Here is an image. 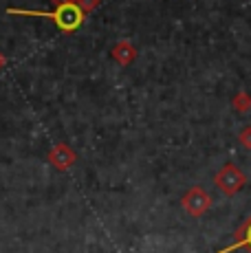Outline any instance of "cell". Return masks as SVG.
Returning <instances> with one entry per match:
<instances>
[{
  "instance_id": "5b68a950",
  "label": "cell",
  "mask_w": 251,
  "mask_h": 253,
  "mask_svg": "<svg viewBox=\"0 0 251 253\" xmlns=\"http://www.w3.org/2000/svg\"><path fill=\"white\" fill-rule=\"evenodd\" d=\"M115 57H117L122 64H128V62L134 57L132 46H128V44H117V46H115Z\"/></svg>"
},
{
  "instance_id": "8992f818",
  "label": "cell",
  "mask_w": 251,
  "mask_h": 253,
  "mask_svg": "<svg viewBox=\"0 0 251 253\" xmlns=\"http://www.w3.org/2000/svg\"><path fill=\"white\" fill-rule=\"evenodd\" d=\"M234 108L238 110V113H247V110H251V95H247V92H238V95L234 97Z\"/></svg>"
},
{
  "instance_id": "ba28073f",
  "label": "cell",
  "mask_w": 251,
  "mask_h": 253,
  "mask_svg": "<svg viewBox=\"0 0 251 253\" xmlns=\"http://www.w3.org/2000/svg\"><path fill=\"white\" fill-rule=\"evenodd\" d=\"M82 4H84V7H95L97 0H82Z\"/></svg>"
},
{
  "instance_id": "6da1fadb",
  "label": "cell",
  "mask_w": 251,
  "mask_h": 253,
  "mask_svg": "<svg viewBox=\"0 0 251 253\" xmlns=\"http://www.w3.org/2000/svg\"><path fill=\"white\" fill-rule=\"evenodd\" d=\"M57 9L55 11H27V9H9L11 16H40L49 18L62 29V31H75L82 22H84V11L73 2V0H55Z\"/></svg>"
},
{
  "instance_id": "3957f363",
  "label": "cell",
  "mask_w": 251,
  "mask_h": 253,
  "mask_svg": "<svg viewBox=\"0 0 251 253\" xmlns=\"http://www.w3.org/2000/svg\"><path fill=\"white\" fill-rule=\"evenodd\" d=\"M209 203H211L209 196H207L201 187L190 189L187 196L183 198V205H185V209L192 213V216H201V213H205L207 209H209Z\"/></svg>"
},
{
  "instance_id": "52a82bcc",
  "label": "cell",
  "mask_w": 251,
  "mask_h": 253,
  "mask_svg": "<svg viewBox=\"0 0 251 253\" xmlns=\"http://www.w3.org/2000/svg\"><path fill=\"white\" fill-rule=\"evenodd\" d=\"M240 143H243L247 150H251V126H249V128H245L243 132H240Z\"/></svg>"
},
{
  "instance_id": "7a4b0ae2",
  "label": "cell",
  "mask_w": 251,
  "mask_h": 253,
  "mask_svg": "<svg viewBox=\"0 0 251 253\" xmlns=\"http://www.w3.org/2000/svg\"><path fill=\"white\" fill-rule=\"evenodd\" d=\"M245 181H247V178H245L243 169L236 168V165H225V168L216 174V185H218L225 194H229V196L238 192L245 185Z\"/></svg>"
},
{
  "instance_id": "277c9868",
  "label": "cell",
  "mask_w": 251,
  "mask_h": 253,
  "mask_svg": "<svg viewBox=\"0 0 251 253\" xmlns=\"http://www.w3.org/2000/svg\"><path fill=\"white\" fill-rule=\"evenodd\" d=\"M238 247H245V249L251 253V218L243 225V229H240V233H238V242H236V245H231L229 249H225L223 253L231 251V249H238Z\"/></svg>"
}]
</instances>
